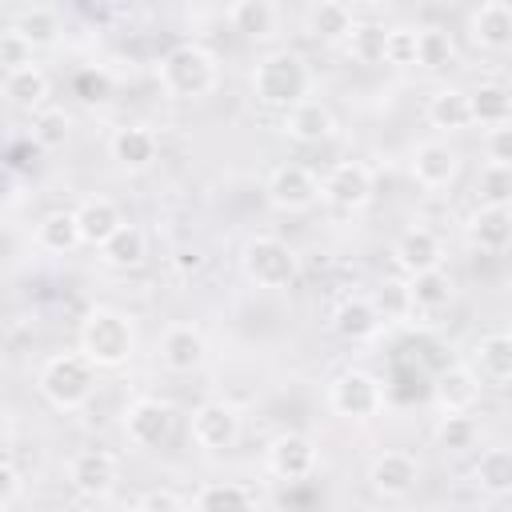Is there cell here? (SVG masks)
<instances>
[{
    "label": "cell",
    "instance_id": "cell-20",
    "mask_svg": "<svg viewBox=\"0 0 512 512\" xmlns=\"http://www.w3.org/2000/svg\"><path fill=\"white\" fill-rule=\"evenodd\" d=\"M440 256H444V248H440V236L432 228H408L392 244V260L408 276L412 272H424V268H440Z\"/></svg>",
    "mask_w": 512,
    "mask_h": 512
},
{
    "label": "cell",
    "instance_id": "cell-41",
    "mask_svg": "<svg viewBox=\"0 0 512 512\" xmlns=\"http://www.w3.org/2000/svg\"><path fill=\"white\" fill-rule=\"evenodd\" d=\"M380 60L392 68H416V28H388Z\"/></svg>",
    "mask_w": 512,
    "mask_h": 512
},
{
    "label": "cell",
    "instance_id": "cell-1",
    "mask_svg": "<svg viewBox=\"0 0 512 512\" xmlns=\"http://www.w3.org/2000/svg\"><path fill=\"white\" fill-rule=\"evenodd\" d=\"M80 352L96 368H124L136 352V324L108 304H96L80 324Z\"/></svg>",
    "mask_w": 512,
    "mask_h": 512
},
{
    "label": "cell",
    "instance_id": "cell-6",
    "mask_svg": "<svg viewBox=\"0 0 512 512\" xmlns=\"http://www.w3.org/2000/svg\"><path fill=\"white\" fill-rule=\"evenodd\" d=\"M384 400H388V388L372 372H364V368L340 372L332 380V388H328V404L344 420H372V416L384 412Z\"/></svg>",
    "mask_w": 512,
    "mask_h": 512
},
{
    "label": "cell",
    "instance_id": "cell-42",
    "mask_svg": "<svg viewBox=\"0 0 512 512\" xmlns=\"http://www.w3.org/2000/svg\"><path fill=\"white\" fill-rule=\"evenodd\" d=\"M380 320H396V316H408L412 312V300H408V284L404 280H384L380 284V296L372 300Z\"/></svg>",
    "mask_w": 512,
    "mask_h": 512
},
{
    "label": "cell",
    "instance_id": "cell-29",
    "mask_svg": "<svg viewBox=\"0 0 512 512\" xmlns=\"http://www.w3.org/2000/svg\"><path fill=\"white\" fill-rule=\"evenodd\" d=\"M4 96H8V104L24 108V112H36V108L48 100V76H44L36 64L12 68V72L4 76Z\"/></svg>",
    "mask_w": 512,
    "mask_h": 512
},
{
    "label": "cell",
    "instance_id": "cell-12",
    "mask_svg": "<svg viewBox=\"0 0 512 512\" xmlns=\"http://www.w3.org/2000/svg\"><path fill=\"white\" fill-rule=\"evenodd\" d=\"M420 484V464L412 452H384L368 464V488L384 500H404Z\"/></svg>",
    "mask_w": 512,
    "mask_h": 512
},
{
    "label": "cell",
    "instance_id": "cell-49",
    "mask_svg": "<svg viewBox=\"0 0 512 512\" xmlns=\"http://www.w3.org/2000/svg\"><path fill=\"white\" fill-rule=\"evenodd\" d=\"M200 264H204V256H200V252H180V256H176V268H180V272H188V268L196 272Z\"/></svg>",
    "mask_w": 512,
    "mask_h": 512
},
{
    "label": "cell",
    "instance_id": "cell-11",
    "mask_svg": "<svg viewBox=\"0 0 512 512\" xmlns=\"http://www.w3.org/2000/svg\"><path fill=\"white\" fill-rule=\"evenodd\" d=\"M192 440L204 452H224L240 440V412L224 400H208L192 412Z\"/></svg>",
    "mask_w": 512,
    "mask_h": 512
},
{
    "label": "cell",
    "instance_id": "cell-30",
    "mask_svg": "<svg viewBox=\"0 0 512 512\" xmlns=\"http://www.w3.org/2000/svg\"><path fill=\"white\" fill-rule=\"evenodd\" d=\"M188 504L204 512H244V508H260V496L256 488L244 484H204L196 496H188Z\"/></svg>",
    "mask_w": 512,
    "mask_h": 512
},
{
    "label": "cell",
    "instance_id": "cell-28",
    "mask_svg": "<svg viewBox=\"0 0 512 512\" xmlns=\"http://www.w3.org/2000/svg\"><path fill=\"white\" fill-rule=\"evenodd\" d=\"M468 108H472V124H480V128L508 124L512 120V92L504 84L488 80L476 92H468Z\"/></svg>",
    "mask_w": 512,
    "mask_h": 512
},
{
    "label": "cell",
    "instance_id": "cell-4",
    "mask_svg": "<svg viewBox=\"0 0 512 512\" xmlns=\"http://www.w3.org/2000/svg\"><path fill=\"white\" fill-rule=\"evenodd\" d=\"M160 84L176 100H200L216 88V60L200 44H176L160 60Z\"/></svg>",
    "mask_w": 512,
    "mask_h": 512
},
{
    "label": "cell",
    "instance_id": "cell-43",
    "mask_svg": "<svg viewBox=\"0 0 512 512\" xmlns=\"http://www.w3.org/2000/svg\"><path fill=\"white\" fill-rule=\"evenodd\" d=\"M32 52H36V48H32V44H28V40H24L16 28H8V32L0 36V64H4L8 72H12V68L32 64Z\"/></svg>",
    "mask_w": 512,
    "mask_h": 512
},
{
    "label": "cell",
    "instance_id": "cell-32",
    "mask_svg": "<svg viewBox=\"0 0 512 512\" xmlns=\"http://www.w3.org/2000/svg\"><path fill=\"white\" fill-rule=\"evenodd\" d=\"M228 24L244 40H264L276 28V8H272V0H236L228 8Z\"/></svg>",
    "mask_w": 512,
    "mask_h": 512
},
{
    "label": "cell",
    "instance_id": "cell-2",
    "mask_svg": "<svg viewBox=\"0 0 512 512\" xmlns=\"http://www.w3.org/2000/svg\"><path fill=\"white\" fill-rule=\"evenodd\" d=\"M252 96L264 104V108H292L296 100L308 96V64L300 52L292 48H276L268 52L264 60H256L252 68Z\"/></svg>",
    "mask_w": 512,
    "mask_h": 512
},
{
    "label": "cell",
    "instance_id": "cell-13",
    "mask_svg": "<svg viewBox=\"0 0 512 512\" xmlns=\"http://www.w3.org/2000/svg\"><path fill=\"white\" fill-rule=\"evenodd\" d=\"M316 460H320V452H316L312 436H304V432H280L268 444V468L280 480H308L316 472Z\"/></svg>",
    "mask_w": 512,
    "mask_h": 512
},
{
    "label": "cell",
    "instance_id": "cell-14",
    "mask_svg": "<svg viewBox=\"0 0 512 512\" xmlns=\"http://www.w3.org/2000/svg\"><path fill=\"white\" fill-rule=\"evenodd\" d=\"M460 172V152L448 148L444 140H428V144H416L412 152V180L428 192H440L456 180Z\"/></svg>",
    "mask_w": 512,
    "mask_h": 512
},
{
    "label": "cell",
    "instance_id": "cell-27",
    "mask_svg": "<svg viewBox=\"0 0 512 512\" xmlns=\"http://www.w3.org/2000/svg\"><path fill=\"white\" fill-rule=\"evenodd\" d=\"M352 24H356V16H352V8L340 4V0H320V4L308 12V32H312L320 44H344L348 32H352Z\"/></svg>",
    "mask_w": 512,
    "mask_h": 512
},
{
    "label": "cell",
    "instance_id": "cell-26",
    "mask_svg": "<svg viewBox=\"0 0 512 512\" xmlns=\"http://www.w3.org/2000/svg\"><path fill=\"white\" fill-rule=\"evenodd\" d=\"M428 124L440 132H464L472 128V108L464 88H436L428 96Z\"/></svg>",
    "mask_w": 512,
    "mask_h": 512
},
{
    "label": "cell",
    "instance_id": "cell-3",
    "mask_svg": "<svg viewBox=\"0 0 512 512\" xmlns=\"http://www.w3.org/2000/svg\"><path fill=\"white\" fill-rule=\"evenodd\" d=\"M36 388L40 396L60 408V412H76L92 400L96 392V364L84 356V352H64V356H48L40 364V376H36Z\"/></svg>",
    "mask_w": 512,
    "mask_h": 512
},
{
    "label": "cell",
    "instance_id": "cell-33",
    "mask_svg": "<svg viewBox=\"0 0 512 512\" xmlns=\"http://www.w3.org/2000/svg\"><path fill=\"white\" fill-rule=\"evenodd\" d=\"M472 480L480 484V492L488 496H508L512 492V452L508 448H488L480 452L476 468H472Z\"/></svg>",
    "mask_w": 512,
    "mask_h": 512
},
{
    "label": "cell",
    "instance_id": "cell-36",
    "mask_svg": "<svg viewBox=\"0 0 512 512\" xmlns=\"http://www.w3.org/2000/svg\"><path fill=\"white\" fill-rule=\"evenodd\" d=\"M416 64L424 72H444L456 64V44L444 28H420L416 32Z\"/></svg>",
    "mask_w": 512,
    "mask_h": 512
},
{
    "label": "cell",
    "instance_id": "cell-40",
    "mask_svg": "<svg viewBox=\"0 0 512 512\" xmlns=\"http://www.w3.org/2000/svg\"><path fill=\"white\" fill-rule=\"evenodd\" d=\"M476 196L480 204H508L512 200V164H484L476 176Z\"/></svg>",
    "mask_w": 512,
    "mask_h": 512
},
{
    "label": "cell",
    "instance_id": "cell-21",
    "mask_svg": "<svg viewBox=\"0 0 512 512\" xmlns=\"http://www.w3.org/2000/svg\"><path fill=\"white\" fill-rule=\"evenodd\" d=\"M468 28H472V40L484 52H508V44H512V8L504 0H484L472 12Z\"/></svg>",
    "mask_w": 512,
    "mask_h": 512
},
{
    "label": "cell",
    "instance_id": "cell-5",
    "mask_svg": "<svg viewBox=\"0 0 512 512\" xmlns=\"http://www.w3.org/2000/svg\"><path fill=\"white\" fill-rule=\"evenodd\" d=\"M240 268L244 276L256 284V288H268V292H284L296 284V252L280 240V236H252L240 252Z\"/></svg>",
    "mask_w": 512,
    "mask_h": 512
},
{
    "label": "cell",
    "instance_id": "cell-9",
    "mask_svg": "<svg viewBox=\"0 0 512 512\" xmlns=\"http://www.w3.org/2000/svg\"><path fill=\"white\" fill-rule=\"evenodd\" d=\"M264 192H268V204L280 212H308L320 200V180L304 164H280L268 176Z\"/></svg>",
    "mask_w": 512,
    "mask_h": 512
},
{
    "label": "cell",
    "instance_id": "cell-16",
    "mask_svg": "<svg viewBox=\"0 0 512 512\" xmlns=\"http://www.w3.org/2000/svg\"><path fill=\"white\" fill-rule=\"evenodd\" d=\"M432 400L440 412H472L480 400V376L464 364H448L432 380Z\"/></svg>",
    "mask_w": 512,
    "mask_h": 512
},
{
    "label": "cell",
    "instance_id": "cell-8",
    "mask_svg": "<svg viewBox=\"0 0 512 512\" xmlns=\"http://www.w3.org/2000/svg\"><path fill=\"white\" fill-rule=\"evenodd\" d=\"M172 424H176L172 404L168 400H156V396H140L124 412V432H128V440L136 448H160L172 436Z\"/></svg>",
    "mask_w": 512,
    "mask_h": 512
},
{
    "label": "cell",
    "instance_id": "cell-10",
    "mask_svg": "<svg viewBox=\"0 0 512 512\" xmlns=\"http://www.w3.org/2000/svg\"><path fill=\"white\" fill-rule=\"evenodd\" d=\"M120 480V468H116V456L104 452V448H84L68 460V484L80 492V496H92V500H104Z\"/></svg>",
    "mask_w": 512,
    "mask_h": 512
},
{
    "label": "cell",
    "instance_id": "cell-22",
    "mask_svg": "<svg viewBox=\"0 0 512 512\" xmlns=\"http://www.w3.org/2000/svg\"><path fill=\"white\" fill-rule=\"evenodd\" d=\"M464 228L480 252H504L508 236H512V212H508V204H480Z\"/></svg>",
    "mask_w": 512,
    "mask_h": 512
},
{
    "label": "cell",
    "instance_id": "cell-19",
    "mask_svg": "<svg viewBox=\"0 0 512 512\" xmlns=\"http://www.w3.org/2000/svg\"><path fill=\"white\" fill-rule=\"evenodd\" d=\"M204 332L192 324H172L160 336V360L168 372H196L204 364Z\"/></svg>",
    "mask_w": 512,
    "mask_h": 512
},
{
    "label": "cell",
    "instance_id": "cell-37",
    "mask_svg": "<svg viewBox=\"0 0 512 512\" xmlns=\"http://www.w3.org/2000/svg\"><path fill=\"white\" fill-rule=\"evenodd\" d=\"M68 132H72V120H68V112L64 108H48V104H40L36 112H32V140L40 144V148H64L68 144Z\"/></svg>",
    "mask_w": 512,
    "mask_h": 512
},
{
    "label": "cell",
    "instance_id": "cell-35",
    "mask_svg": "<svg viewBox=\"0 0 512 512\" xmlns=\"http://www.w3.org/2000/svg\"><path fill=\"white\" fill-rule=\"evenodd\" d=\"M12 28H16L32 48H52V44L60 40V16H56L52 8H44V4L24 8V12L16 16Z\"/></svg>",
    "mask_w": 512,
    "mask_h": 512
},
{
    "label": "cell",
    "instance_id": "cell-46",
    "mask_svg": "<svg viewBox=\"0 0 512 512\" xmlns=\"http://www.w3.org/2000/svg\"><path fill=\"white\" fill-rule=\"evenodd\" d=\"M16 200H20V176H16L12 164L0 160V208H8V204H16Z\"/></svg>",
    "mask_w": 512,
    "mask_h": 512
},
{
    "label": "cell",
    "instance_id": "cell-38",
    "mask_svg": "<svg viewBox=\"0 0 512 512\" xmlns=\"http://www.w3.org/2000/svg\"><path fill=\"white\" fill-rule=\"evenodd\" d=\"M384 24H376V20H356L352 24V32H348V52H352V60H360V64H380V52H384Z\"/></svg>",
    "mask_w": 512,
    "mask_h": 512
},
{
    "label": "cell",
    "instance_id": "cell-24",
    "mask_svg": "<svg viewBox=\"0 0 512 512\" xmlns=\"http://www.w3.org/2000/svg\"><path fill=\"white\" fill-rule=\"evenodd\" d=\"M380 324H384V320H380V312H376V304H372L368 296H352V300H344V304L332 312V332L344 336V340H352V344L376 336Z\"/></svg>",
    "mask_w": 512,
    "mask_h": 512
},
{
    "label": "cell",
    "instance_id": "cell-47",
    "mask_svg": "<svg viewBox=\"0 0 512 512\" xmlns=\"http://www.w3.org/2000/svg\"><path fill=\"white\" fill-rule=\"evenodd\" d=\"M16 496H20V472L8 460H0V508H8Z\"/></svg>",
    "mask_w": 512,
    "mask_h": 512
},
{
    "label": "cell",
    "instance_id": "cell-45",
    "mask_svg": "<svg viewBox=\"0 0 512 512\" xmlns=\"http://www.w3.org/2000/svg\"><path fill=\"white\" fill-rule=\"evenodd\" d=\"M484 148H488V160H492V164H512V128H508V124L488 128Z\"/></svg>",
    "mask_w": 512,
    "mask_h": 512
},
{
    "label": "cell",
    "instance_id": "cell-7",
    "mask_svg": "<svg viewBox=\"0 0 512 512\" xmlns=\"http://www.w3.org/2000/svg\"><path fill=\"white\" fill-rule=\"evenodd\" d=\"M376 184H372V172L356 160H344L336 164L324 180H320V200L332 204L336 212H360L368 200H372Z\"/></svg>",
    "mask_w": 512,
    "mask_h": 512
},
{
    "label": "cell",
    "instance_id": "cell-31",
    "mask_svg": "<svg viewBox=\"0 0 512 512\" xmlns=\"http://www.w3.org/2000/svg\"><path fill=\"white\" fill-rule=\"evenodd\" d=\"M408 300H412V308H420V312H440V308H448V300H452V280H448V272H440V268L412 272V276H408Z\"/></svg>",
    "mask_w": 512,
    "mask_h": 512
},
{
    "label": "cell",
    "instance_id": "cell-18",
    "mask_svg": "<svg viewBox=\"0 0 512 512\" xmlns=\"http://www.w3.org/2000/svg\"><path fill=\"white\" fill-rule=\"evenodd\" d=\"M472 372L492 388H508V380H512V336L508 332L480 336L476 348H472Z\"/></svg>",
    "mask_w": 512,
    "mask_h": 512
},
{
    "label": "cell",
    "instance_id": "cell-25",
    "mask_svg": "<svg viewBox=\"0 0 512 512\" xmlns=\"http://www.w3.org/2000/svg\"><path fill=\"white\" fill-rule=\"evenodd\" d=\"M100 260H104L108 268H120V272L140 268V264L148 260V236H144V228L120 224V228L100 244Z\"/></svg>",
    "mask_w": 512,
    "mask_h": 512
},
{
    "label": "cell",
    "instance_id": "cell-39",
    "mask_svg": "<svg viewBox=\"0 0 512 512\" xmlns=\"http://www.w3.org/2000/svg\"><path fill=\"white\" fill-rule=\"evenodd\" d=\"M436 444L448 452H464L476 444V420L468 412H444L436 424Z\"/></svg>",
    "mask_w": 512,
    "mask_h": 512
},
{
    "label": "cell",
    "instance_id": "cell-50",
    "mask_svg": "<svg viewBox=\"0 0 512 512\" xmlns=\"http://www.w3.org/2000/svg\"><path fill=\"white\" fill-rule=\"evenodd\" d=\"M40 4H44V8H52V4H56V0H40Z\"/></svg>",
    "mask_w": 512,
    "mask_h": 512
},
{
    "label": "cell",
    "instance_id": "cell-34",
    "mask_svg": "<svg viewBox=\"0 0 512 512\" xmlns=\"http://www.w3.org/2000/svg\"><path fill=\"white\" fill-rule=\"evenodd\" d=\"M36 244L44 252H72L80 244V228H76V212H48L40 224H36Z\"/></svg>",
    "mask_w": 512,
    "mask_h": 512
},
{
    "label": "cell",
    "instance_id": "cell-23",
    "mask_svg": "<svg viewBox=\"0 0 512 512\" xmlns=\"http://www.w3.org/2000/svg\"><path fill=\"white\" fill-rule=\"evenodd\" d=\"M120 224H124V216H120V208H116L108 196H88V200H80V208H76L80 244L100 248V244H104Z\"/></svg>",
    "mask_w": 512,
    "mask_h": 512
},
{
    "label": "cell",
    "instance_id": "cell-17",
    "mask_svg": "<svg viewBox=\"0 0 512 512\" xmlns=\"http://www.w3.org/2000/svg\"><path fill=\"white\" fill-rule=\"evenodd\" d=\"M336 132V116L328 104L320 100H296L292 108H284V136H292L296 144H320Z\"/></svg>",
    "mask_w": 512,
    "mask_h": 512
},
{
    "label": "cell",
    "instance_id": "cell-48",
    "mask_svg": "<svg viewBox=\"0 0 512 512\" xmlns=\"http://www.w3.org/2000/svg\"><path fill=\"white\" fill-rule=\"evenodd\" d=\"M76 88L84 92V100H104V96H108V80H104V76H80Z\"/></svg>",
    "mask_w": 512,
    "mask_h": 512
},
{
    "label": "cell",
    "instance_id": "cell-44",
    "mask_svg": "<svg viewBox=\"0 0 512 512\" xmlns=\"http://www.w3.org/2000/svg\"><path fill=\"white\" fill-rule=\"evenodd\" d=\"M136 508H144V512H176V508H188V496H180L172 488H152V492H144L136 500Z\"/></svg>",
    "mask_w": 512,
    "mask_h": 512
},
{
    "label": "cell",
    "instance_id": "cell-15",
    "mask_svg": "<svg viewBox=\"0 0 512 512\" xmlns=\"http://www.w3.org/2000/svg\"><path fill=\"white\" fill-rule=\"evenodd\" d=\"M108 152H112V160H116L124 172H144V168H152L156 156H160V136H156L152 128L124 124V128L112 132Z\"/></svg>",
    "mask_w": 512,
    "mask_h": 512
}]
</instances>
